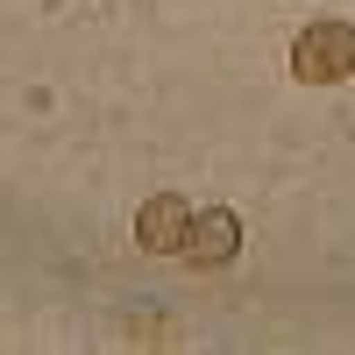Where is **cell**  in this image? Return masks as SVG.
I'll return each mask as SVG.
<instances>
[{
	"label": "cell",
	"mask_w": 355,
	"mask_h": 355,
	"mask_svg": "<svg viewBox=\"0 0 355 355\" xmlns=\"http://www.w3.org/2000/svg\"><path fill=\"white\" fill-rule=\"evenodd\" d=\"M291 78L299 85L355 78V21H306L299 36H291Z\"/></svg>",
	"instance_id": "1"
},
{
	"label": "cell",
	"mask_w": 355,
	"mask_h": 355,
	"mask_svg": "<svg viewBox=\"0 0 355 355\" xmlns=\"http://www.w3.org/2000/svg\"><path fill=\"white\" fill-rule=\"evenodd\" d=\"M185 234H192V206L178 199V192L142 199V214H135V242L150 249V256H178V249H185Z\"/></svg>",
	"instance_id": "3"
},
{
	"label": "cell",
	"mask_w": 355,
	"mask_h": 355,
	"mask_svg": "<svg viewBox=\"0 0 355 355\" xmlns=\"http://www.w3.org/2000/svg\"><path fill=\"white\" fill-rule=\"evenodd\" d=\"M192 263V270H220V263L242 256V220H234V206H206V214H192V234L185 249H178Z\"/></svg>",
	"instance_id": "2"
}]
</instances>
